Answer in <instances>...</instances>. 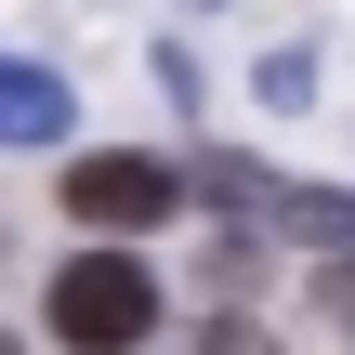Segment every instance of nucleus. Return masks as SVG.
<instances>
[{
    "instance_id": "1",
    "label": "nucleus",
    "mask_w": 355,
    "mask_h": 355,
    "mask_svg": "<svg viewBox=\"0 0 355 355\" xmlns=\"http://www.w3.org/2000/svg\"><path fill=\"white\" fill-rule=\"evenodd\" d=\"M145 329H158V277H145L132 250L53 263V343H66V355H132Z\"/></svg>"
},
{
    "instance_id": "2",
    "label": "nucleus",
    "mask_w": 355,
    "mask_h": 355,
    "mask_svg": "<svg viewBox=\"0 0 355 355\" xmlns=\"http://www.w3.org/2000/svg\"><path fill=\"white\" fill-rule=\"evenodd\" d=\"M66 211H79L92 237H145V224H171V211H184V171H171V158H145V145H92V158L66 171Z\"/></svg>"
},
{
    "instance_id": "3",
    "label": "nucleus",
    "mask_w": 355,
    "mask_h": 355,
    "mask_svg": "<svg viewBox=\"0 0 355 355\" xmlns=\"http://www.w3.org/2000/svg\"><path fill=\"white\" fill-rule=\"evenodd\" d=\"M53 132H66V79L0 53V145H53Z\"/></svg>"
},
{
    "instance_id": "4",
    "label": "nucleus",
    "mask_w": 355,
    "mask_h": 355,
    "mask_svg": "<svg viewBox=\"0 0 355 355\" xmlns=\"http://www.w3.org/2000/svg\"><path fill=\"white\" fill-rule=\"evenodd\" d=\"M277 237H303V250H329V263H355V198L343 184H277V211H263Z\"/></svg>"
},
{
    "instance_id": "5",
    "label": "nucleus",
    "mask_w": 355,
    "mask_h": 355,
    "mask_svg": "<svg viewBox=\"0 0 355 355\" xmlns=\"http://www.w3.org/2000/svg\"><path fill=\"white\" fill-rule=\"evenodd\" d=\"M198 355H277V329H250V316H211V329H198Z\"/></svg>"
},
{
    "instance_id": "6",
    "label": "nucleus",
    "mask_w": 355,
    "mask_h": 355,
    "mask_svg": "<svg viewBox=\"0 0 355 355\" xmlns=\"http://www.w3.org/2000/svg\"><path fill=\"white\" fill-rule=\"evenodd\" d=\"M329 316H343V329H355V263H329Z\"/></svg>"
},
{
    "instance_id": "7",
    "label": "nucleus",
    "mask_w": 355,
    "mask_h": 355,
    "mask_svg": "<svg viewBox=\"0 0 355 355\" xmlns=\"http://www.w3.org/2000/svg\"><path fill=\"white\" fill-rule=\"evenodd\" d=\"M0 355H26V343H0Z\"/></svg>"
}]
</instances>
